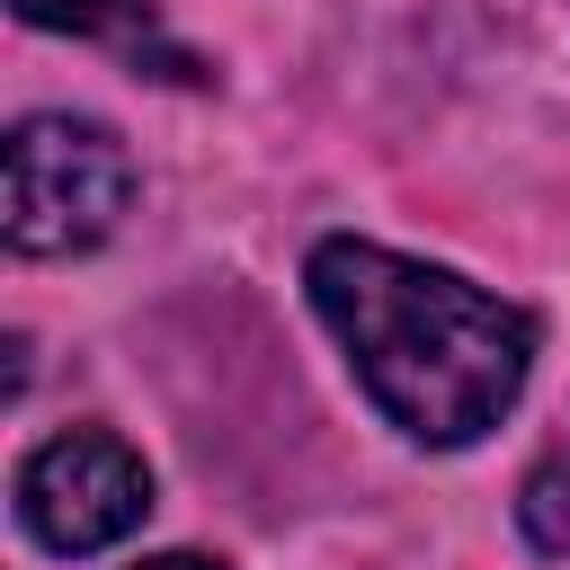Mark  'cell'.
Instances as JSON below:
<instances>
[{
  "mask_svg": "<svg viewBox=\"0 0 570 570\" xmlns=\"http://www.w3.org/2000/svg\"><path fill=\"white\" fill-rule=\"evenodd\" d=\"M134 205V160L89 116H18L9 134V249L71 258L98 249Z\"/></svg>",
  "mask_w": 570,
  "mask_h": 570,
  "instance_id": "2",
  "label": "cell"
},
{
  "mask_svg": "<svg viewBox=\"0 0 570 570\" xmlns=\"http://www.w3.org/2000/svg\"><path fill=\"white\" fill-rule=\"evenodd\" d=\"M142 570H214V561H196V552H160V561H142Z\"/></svg>",
  "mask_w": 570,
  "mask_h": 570,
  "instance_id": "6",
  "label": "cell"
},
{
  "mask_svg": "<svg viewBox=\"0 0 570 570\" xmlns=\"http://www.w3.org/2000/svg\"><path fill=\"white\" fill-rule=\"evenodd\" d=\"M27 27H53V36H89V45H116V53H151L169 80H196V62L178 53V45H160V27H151V0H9Z\"/></svg>",
  "mask_w": 570,
  "mask_h": 570,
  "instance_id": "4",
  "label": "cell"
},
{
  "mask_svg": "<svg viewBox=\"0 0 570 570\" xmlns=\"http://www.w3.org/2000/svg\"><path fill=\"white\" fill-rule=\"evenodd\" d=\"M312 312L330 321V338L347 347L365 401L419 436V445H472L481 428H499L534 374V321L481 285H463L454 267L401 258L383 240H321L312 267Z\"/></svg>",
  "mask_w": 570,
  "mask_h": 570,
  "instance_id": "1",
  "label": "cell"
},
{
  "mask_svg": "<svg viewBox=\"0 0 570 570\" xmlns=\"http://www.w3.org/2000/svg\"><path fill=\"white\" fill-rule=\"evenodd\" d=\"M151 517V472L107 428H62L18 463V525L45 552H107Z\"/></svg>",
  "mask_w": 570,
  "mask_h": 570,
  "instance_id": "3",
  "label": "cell"
},
{
  "mask_svg": "<svg viewBox=\"0 0 570 570\" xmlns=\"http://www.w3.org/2000/svg\"><path fill=\"white\" fill-rule=\"evenodd\" d=\"M517 525H525V543H534V552L570 561V436L525 472V490H517Z\"/></svg>",
  "mask_w": 570,
  "mask_h": 570,
  "instance_id": "5",
  "label": "cell"
}]
</instances>
